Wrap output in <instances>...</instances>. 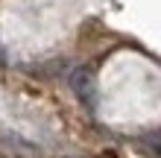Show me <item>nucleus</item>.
<instances>
[{
    "instance_id": "obj_1",
    "label": "nucleus",
    "mask_w": 161,
    "mask_h": 158,
    "mask_svg": "<svg viewBox=\"0 0 161 158\" xmlns=\"http://www.w3.org/2000/svg\"><path fill=\"white\" fill-rule=\"evenodd\" d=\"M70 88L85 108H91V111L97 108V79L88 68H76L70 73Z\"/></svg>"
}]
</instances>
